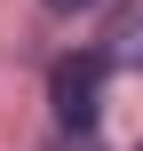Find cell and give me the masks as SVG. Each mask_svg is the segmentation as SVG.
<instances>
[{"label":"cell","mask_w":143,"mask_h":151,"mask_svg":"<svg viewBox=\"0 0 143 151\" xmlns=\"http://www.w3.org/2000/svg\"><path fill=\"white\" fill-rule=\"evenodd\" d=\"M103 80H111V56H103V48H72V56H56V64H48V111H56V127H96V111H103Z\"/></svg>","instance_id":"6da1fadb"},{"label":"cell","mask_w":143,"mask_h":151,"mask_svg":"<svg viewBox=\"0 0 143 151\" xmlns=\"http://www.w3.org/2000/svg\"><path fill=\"white\" fill-rule=\"evenodd\" d=\"M96 48L111 56V72H143V0H119L103 16V40Z\"/></svg>","instance_id":"7a4b0ae2"},{"label":"cell","mask_w":143,"mask_h":151,"mask_svg":"<svg viewBox=\"0 0 143 151\" xmlns=\"http://www.w3.org/2000/svg\"><path fill=\"white\" fill-rule=\"evenodd\" d=\"M48 151H103V143H96V127H64V135H56Z\"/></svg>","instance_id":"3957f363"},{"label":"cell","mask_w":143,"mask_h":151,"mask_svg":"<svg viewBox=\"0 0 143 151\" xmlns=\"http://www.w3.org/2000/svg\"><path fill=\"white\" fill-rule=\"evenodd\" d=\"M40 8H56V16H80V8H96V0H40Z\"/></svg>","instance_id":"277c9868"},{"label":"cell","mask_w":143,"mask_h":151,"mask_svg":"<svg viewBox=\"0 0 143 151\" xmlns=\"http://www.w3.org/2000/svg\"><path fill=\"white\" fill-rule=\"evenodd\" d=\"M135 151H143V143H135Z\"/></svg>","instance_id":"5b68a950"}]
</instances>
